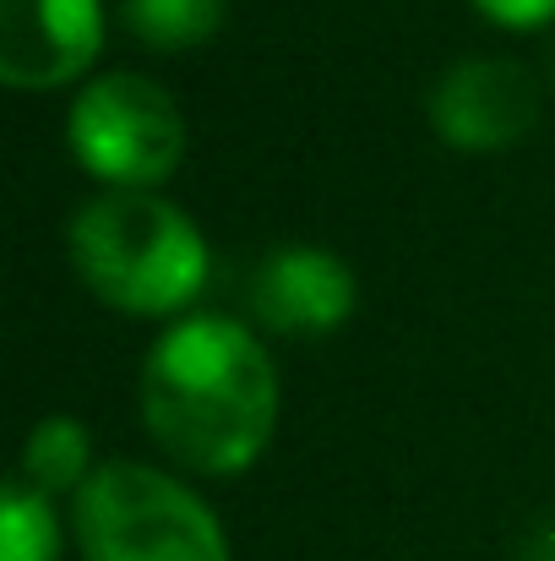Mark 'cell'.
Here are the masks:
<instances>
[{
	"label": "cell",
	"mask_w": 555,
	"mask_h": 561,
	"mask_svg": "<svg viewBox=\"0 0 555 561\" xmlns=\"http://www.w3.org/2000/svg\"><path fill=\"white\" fill-rule=\"evenodd\" d=\"M142 420L175 463L196 474H240L273 436L278 376L240 322L185 317L148 355Z\"/></svg>",
	"instance_id": "1"
},
{
	"label": "cell",
	"mask_w": 555,
	"mask_h": 561,
	"mask_svg": "<svg viewBox=\"0 0 555 561\" xmlns=\"http://www.w3.org/2000/svg\"><path fill=\"white\" fill-rule=\"evenodd\" d=\"M77 278L126 317H170L207 284V240L153 191H104L71 218Z\"/></svg>",
	"instance_id": "2"
},
{
	"label": "cell",
	"mask_w": 555,
	"mask_h": 561,
	"mask_svg": "<svg viewBox=\"0 0 555 561\" xmlns=\"http://www.w3.org/2000/svg\"><path fill=\"white\" fill-rule=\"evenodd\" d=\"M77 540L88 561H229L218 518L148 463H104L77 491Z\"/></svg>",
	"instance_id": "3"
},
{
	"label": "cell",
	"mask_w": 555,
	"mask_h": 561,
	"mask_svg": "<svg viewBox=\"0 0 555 561\" xmlns=\"http://www.w3.org/2000/svg\"><path fill=\"white\" fill-rule=\"evenodd\" d=\"M66 142L77 164L115 191L159 186L185 153V121L153 77L115 71L82 88L66 121Z\"/></svg>",
	"instance_id": "4"
},
{
	"label": "cell",
	"mask_w": 555,
	"mask_h": 561,
	"mask_svg": "<svg viewBox=\"0 0 555 561\" xmlns=\"http://www.w3.org/2000/svg\"><path fill=\"white\" fill-rule=\"evenodd\" d=\"M540 121V88L518 60H458L430 93V126L463 153H501Z\"/></svg>",
	"instance_id": "5"
},
{
	"label": "cell",
	"mask_w": 555,
	"mask_h": 561,
	"mask_svg": "<svg viewBox=\"0 0 555 561\" xmlns=\"http://www.w3.org/2000/svg\"><path fill=\"white\" fill-rule=\"evenodd\" d=\"M104 44L99 0H0V77L11 88H60Z\"/></svg>",
	"instance_id": "6"
},
{
	"label": "cell",
	"mask_w": 555,
	"mask_h": 561,
	"mask_svg": "<svg viewBox=\"0 0 555 561\" xmlns=\"http://www.w3.org/2000/svg\"><path fill=\"white\" fill-rule=\"evenodd\" d=\"M251 311L262 328L289 333V339H316L349 322L355 311V273L333 251L316 245H289L273 251L256 278H251Z\"/></svg>",
	"instance_id": "7"
},
{
	"label": "cell",
	"mask_w": 555,
	"mask_h": 561,
	"mask_svg": "<svg viewBox=\"0 0 555 561\" xmlns=\"http://www.w3.org/2000/svg\"><path fill=\"white\" fill-rule=\"evenodd\" d=\"M88 453H93V442H88V431L77 425V420H66V414H55V420H38L33 431H27V447H22V485H33L38 496H49V491H82L88 480Z\"/></svg>",
	"instance_id": "8"
},
{
	"label": "cell",
	"mask_w": 555,
	"mask_h": 561,
	"mask_svg": "<svg viewBox=\"0 0 555 561\" xmlns=\"http://www.w3.org/2000/svg\"><path fill=\"white\" fill-rule=\"evenodd\" d=\"M120 22L153 49H190L223 27V0H120Z\"/></svg>",
	"instance_id": "9"
},
{
	"label": "cell",
	"mask_w": 555,
	"mask_h": 561,
	"mask_svg": "<svg viewBox=\"0 0 555 561\" xmlns=\"http://www.w3.org/2000/svg\"><path fill=\"white\" fill-rule=\"evenodd\" d=\"M60 557V529H55V513L49 502L11 480L5 485V502H0V561H55Z\"/></svg>",
	"instance_id": "10"
},
{
	"label": "cell",
	"mask_w": 555,
	"mask_h": 561,
	"mask_svg": "<svg viewBox=\"0 0 555 561\" xmlns=\"http://www.w3.org/2000/svg\"><path fill=\"white\" fill-rule=\"evenodd\" d=\"M474 5L501 27H540L555 16V0H474Z\"/></svg>",
	"instance_id": "11"
},
{
	"label": "cell",
	"mask_w": 555,
	"mask_h": 561,
	"mask_svg": "<svg viewBox=\"0 0 555 561\" xmlns=\"http://www.w3.org/2000/svg\"><path fill=\"white\" fill-rule=\"evenodd\" d=\"M529 561H555V524L534 535V546H529Z\"/></svg>",
	"instance_id": "12"
}]
</instances>
